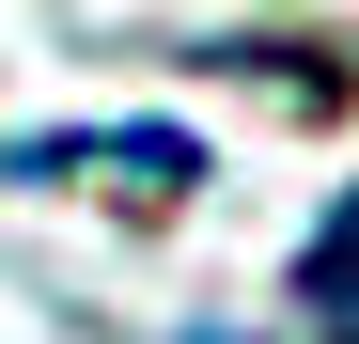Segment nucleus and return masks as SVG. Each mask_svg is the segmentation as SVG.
I'll return each instance as SVG.
<instances>
[{
  "mask_svg": "<svg viewBox=\"0 0 359 344\" xmlns=\"http://www.w3.org/2000/svg\"><path fill=\"white\" fill-rule=\"evenodd\" d=\"M94 157L126 172L141 204H172V188L203 172V141H188V126H109V141H16V172H94Z\"/></svg>",
  "mask_w": 359,
  "mask_h": 344,
  "instance_id": "1",
  "label": "nucleus"
},
{
  "mask_svg": "<svg viewBox=\"0 0 359 344\" xmlns=\"http://www.w3.org/2000/svg\"><path fill=\"white\" fill-rule=\"evenodd\" d=\"M297 313H359V204H328V235L297 251Z\"/></svg>",
  "mask_w": 359,
  "mask_h": 344,
  "instance_id": "2",
  "label": "nucleus"
}]
</instances>
